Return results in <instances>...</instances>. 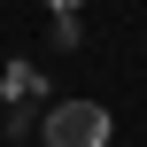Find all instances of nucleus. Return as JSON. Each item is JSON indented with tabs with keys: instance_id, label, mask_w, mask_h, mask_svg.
Instances as JSON below:
<instances>
[{
	"instance_id": "f257e3e1",
	"label": "nucleus",
	"mask_w": 147,
	"mask_h": 147,
	"mask_svg": "<svg viewBox=\"0 0 147 147\" xmlns=\"http://www.w3.org/2000/svg\"><path fill=\"white\" fill-rule=\"evenodd\" d=\"M109 109L101 101H85V93H70V101H54L47 109V124H39V140L47 147H109Z\"/></svg>"
},
{
	"instance_id": "7ed1b4c3",
	"label": "nucleus",
	"mask_w": 147,
	"mask_h": 147,
	"mask_svg": "<svg viewBox=\"0 0 147 147\" xmlns=\"http://www.w3.org/2000/svg\"><path fill=\"white\" fill-rule=\"evenodd\" d=\"M47 8H54V16H78V8H85V0H47Z\"/></svg>"
},
{
	"instance_id": "f03ea898",
	"label": "nucleus",
	"mask_w": 147,
	"mask_h": 147,
	"mask_svg": "<svg viewBox=\"0 0 147 147\" xmlns=\"http://www.w3.org/2000/svg\"><path fill=\"white\" fill-rule=\"evenodd\" d=\"M0 93H8V109H31V101L47 93V78H39V62H23V54H16V62L0 70Z\"/></svg>"
}]
</instances>
